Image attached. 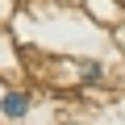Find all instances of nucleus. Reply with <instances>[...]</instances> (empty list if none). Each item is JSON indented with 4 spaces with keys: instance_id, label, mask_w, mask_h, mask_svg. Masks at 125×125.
Segmentation results:
<instances>
[{
    "instance_id": "nucleus-1",
    "label": "nucleus",
    "mask_w": 125,
    "mask_h": 125,
    "mask_svg": "<svg viewBox=\"0 0 125 125\" xmlns=\"http://www.w3.org/2000/svg\"><path fill=\"white\" fill-rule=\"evenodd\" d=\"M21 113H29V96L25 92H9L4 96V117H21Z\"/></svg>"
}]
</instances>
